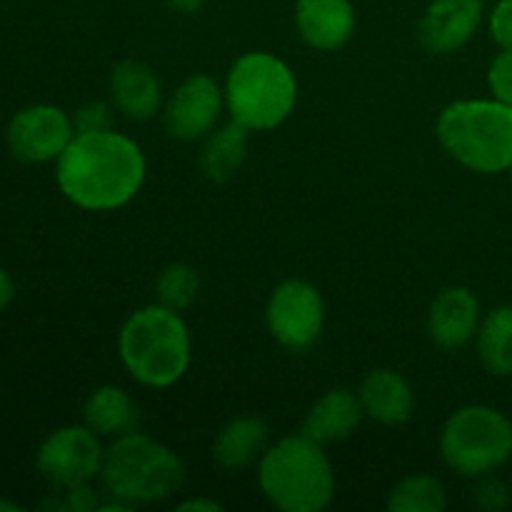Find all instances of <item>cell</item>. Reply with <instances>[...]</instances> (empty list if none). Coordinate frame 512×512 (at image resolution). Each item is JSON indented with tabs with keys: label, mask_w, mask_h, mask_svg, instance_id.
<instances>
[{
	"label": "cell",
	"mask_w": 512,
	"mask_h": 512,
	"mask_svg": "<svg viewBox=\"0 0 512 512\" xmlns=\"http://www.w3.org/2000/svg\"><path fill=\"white\" fill-rule=\"evenodd\" d=\"M118 355L135 383L163 390L190 368V333L178 310L153 303L128 315L118 333Z\"/></svg>",
	"instance_id": "obj_2"
},
{
	"label": "cell",
	"mask_w": 512,
	"mask_h": 512,
	"mask_svg": "<svg viewBox=\"0 0 512 512\" xmlns=\"http://www.w3.org/2000/svg\"><path fill=\"white\" fill-rule=\"evenodd\" d=\"M480 365L490 375L510 378L512 375V305H498L480 320L475 335Z\"/></svg>",
	"instance_id": "obj_21"
},
{
	"label": "cell",
	"mask_w": 512,
	"mask_h": 512,
	"mask_svg": "<svg viewBox=\"0 0 512 512\" xmlns=\"http://www.w3.org/2000/svg\"><path fill=\"white\" fill-rule=\"evenodd\" d=\"M365 418L380 425H403L415 413L413 385L393 368H378L363 378L358 388Z\"/></svg>",
	"instance_id": "obj_17"
},
{
	"label": "cell",
	"mask_w": 512,
	"mask_h": 512,
	"mask_svg": "<svg viewBox=\"0 0 512 512\" xmlns=\"http://www.w3.org/2000/svg\"><path fill=\"white\" fill-rule=\"evenodd\" d=\"M168 5L175 10V13L193 15L198 13V10H203L205 0H168Z\"/></svg>",
	"instance_id": "obj_31"
},
{
	"label": "cell",
	"mask_w": 512,
	"mask_h": 512,
	"mask_svg": "<svg viewBox=\"0 0 512 512\" xmlns=\"http://www.w3.org/2000/svg\"><path fill=\"white\" fill-rule=\"evenodd\" d=\"M265 325L275 343L293 353L313 348L325 325L323 295L308 280H283L265 303Z\"/></svg>",
	"instance_id": "obj_8"
},
{
	"label": "cell",
	"mask_w": 512,
	"mask_h": 512,
	"mask_svg": "<svg viewBox=\"0 0 512 512\" xmlns=\"http://www.w3.org/2000/svg\"><path fill=\"white\" fill-rule=\"evenodd\" d=\"M355 8L350 0H295V28L305 45L315 50H338L353 38Z\"/></svg>",
	"instance_id": "obj_15"
},
{
	"label": "cell",
	"mask_w": 512,
	"mask_h": 512,
	"mask_svg": "<svg viewBox=\"0 0 512 512\" xmlns=\"http://www.w3.org/2000/svg\"><path fill=\"white\" fill-rule=\"evenodd\" d=\"M385 505L390 512H443L448 508V493L435 475L410 473L393 485Z\"/></svg>",
	"instance_id": "obj_22"
},
{
	"label": "cell",
	"mask_w": 512,
	"mask_h": 512,
	"mask_svg": "<svg viewBox=\"0 0 512 512\" xmlns=\"http://www.w3.org/2000/svg\"><path fill=\"white\" fill-rule=\"evenodd\" d=\"M225 110L223 85L208 73H193L165 98L163 128L178 143H198L220 125Z\"/></svg>",
	"instance_id": "obj_10"
},
{
	"label": "cell",
	"mask_w": 512,
	"mask_h": 512,
	"mask_svg": "<svg viewBox=\"0 0 512 512\" xmlns=\"http://www.w3.org/2000/svg\"><path fill=\"white\" fill-rule=\"evenodd\" d=\"M443 463L460 478H483L512 458V420L493 405L458 408L440 433Z\"/></svg>",
	"instance_id": "obj_7"
},
{
	"label": "cell",
	"mask_w": 512,
	"mask_h": 512,
	"mask_svg": "<svg viewBox=\"0 0 512 512\" xmlns=\"http://www.w3.org/2000/svg\"><path fill=\"white\" fill-rule=\"evenodd\" d=\"M113 123L115 105L103 103V100H90L73 113L75 133H100V130L113 128Z\"/></svg>",
	"instance_id": "obj_24"
},
{
	"label": "cell",
	"mask_w": 512,
	"mask_h": 512,
	"mask_svg": "<svg viewBox=\"0 0 512 512\" xmlns=\"http://www.w3.org/2000/svg\"><path fill=\"white\" fill-rule=\"evenodd\" d=\"M110 103L130 120H150L163 110V85L148 63L125 58L113 65L108 78Z\"/></svg>",
	"instance_id": "obj_14"
},
{
	"label": "cell",
	"mask_w": 512,
	"mask_h": 512,
	"mask_svg": "<svg viewBox=\"0 0 512 512\" xmlns=\"http://www.w3.org/2000/svg\"><path fill=\"white\" fill-rule=\"evenodd\" d=\"M103 493L128 505H153L178 493L185 483L183 460L153 435L125 433L110 440L100 470Z\"/></svg>",
	"instance_id": "obj_6"
},
{
	"label": "cell",
	"mask_w": 512,
	"mask_h": 512,
	"mask_svg": "<svg viewBox=\"0 0 512 512\" xmlns=\"http://www.w3.org/2000/svg\"><path fill=\"white\" fill-rule=\"evenodd\" d=\"M0 510H3V512H20V505H15V503H10V500L0 498Z\"/></svg>",
	"instance_id": "obj_32"
},
{
	"label": "cell",
	"mask_w": 512,
	"mask_h": 512,
	"mask_svg": "<svg viewBox=\"0 0 512 512\" xmlns=\"http://www.w3.org/2000/svg\"><path fill=\"white\" fill-rule=\"evenodd\" d=\"M270 448V428L258 415H238L218 430L213 440V460L228 473L258 465Z\"/></svg>",
	"instance_id": "obj_18"
},
{
	"label": "cell",
	"mask_w": 512,
	"mask_h": 512,
	"mask_svg": "<svg viewBox=\"0 0 512 512\" xmlns=\"http://www.w3.org/2000/svg\"><path fill=\"white\" fill-rule=\"evenodd\" d=\"M200 293V275L193 265L188 263H170L160 270L155 280V298L160 305L170 310H188L198 300Z\"/></svg>",
	"instance_id": "obj_23"
},
{
	"label": "cell",
	"mask_w": 512,
	"mask_h": 512,
	"mask_svg": "<svg viewBox=\"0 0 512 512\" xmlns=\"http://www.w3.org/2000/svg\"><path fill=\"white\" fill-rule=\"evenodd\" d=\"M488 30L498 48L512 50V0H498L488 13Z\"/></svg>",
	"instance_id": "obj_27"
},
{
	"label": "cell",
	"mask_w": 512,
	"mask_h": 512,
	"mask_svg": "<svg viewBox=\"0 0 512 512\" xmlns=\"http://www.w3.org/2000/svg\"><path fill=\"white\" fill-rule=\"evenodd\" d=\"M365 418L358 393L350 388H333L310 405L300 433L320 445L348 440Z\"/></svg>",
	"instance_id": "obj_16"
},
{
	"label": "cell",
	"mask_w": 512,
	"mask_h": 512,
	"mask_svg": "<svg viewBox=\"0 0 512 512\" xmlns=\"http://www.w3.org/2000/svg\"><path fill=\"white\" fill-rule=\"evenodd\" d=\"M148 175L143 148L115 128L75 133L55 160V180L65 198L88 213H110L140 193Z\"/></svg>",
	"instance_id": "obj_1"
},
{
	"label": "cell",
	"mask_w": 512,
	"mask_h": 512,
	"mask_svg": "<svg viewBox=\"0 0 512 512\" xmlns=\"http://www.w3.org/2000/svg\"><path fill=\"white\" fill-rule=\"evenodd\" d=\"M223 93L230 120L250 133H265L283 125L298 105V78L278 55L250 50L233 60Z\"/></svg>",
	"instance_id": "obj_5"
},
{
	"label": "cell",
	"mask_w": 512,
	"mask_h": 512,
	"mask_svg": "<svg viewBox=\"0 0 512 512\" xmlns=\"http://www.w3.org/2000/svg\"><path fill=\"white\" fill-rule=\"evenodd\" d=\"M83 423L100 438L115 440L138 430L140 410L128 390H123L120 385H100L85 400Z\"/></svg>",
	"instance_id": "obj_19"
},
{
	"label": "cell",
	"mask_w": 512,
	"mask_h": 512,
	"mask_svg": "<svg viewBox=\"0 0 512 512\" xmlns=\"http://www.w3.org/2000/svg\"><path fill=\"white\" fill-rule=\"evenodd\" d=\"M5 138L10 153L23 163H50L75 138L73 115L50 103L28 105L13 115Z\"/></svg>",
	"instance_id": "obj_11"
},
{
	"label": "cell",
	"mask_w": 512,
	"mask_h": 512,
	"mask_svg": "<svg viewBox=\"0 0 512 512\" xmlns=\"http://www.w3.org/2000/svg\"><path fill=\"white\" fill-rule=\"evenodd\" d=\"M445 153L480 175L508 173L512 165V105L495 98L455 100L435 123Z\"/></svg>",
	"instance_id": "obj_4"
},
{
	"label": "cell",
	"mask_w": 512,
	"mask_h": 512,
	"mask_svg": "<svg viewBox=\"0 0 512 512\" xmlns=\"http://www.w3.org/2000/svg\"><path fill=\"white\" fill-rule=\"evenodd\" d=\"M483 20V0H430L418 23V38L430 53L450 55L475 38Z\"/></svg>",
	"instance_id": "obj_12"
},
{
	"label": "cell",
	"mask_w": 512,
	"mask_h": 512,
	"mask_svg": "<svg viewBox=\"0 0 512 512\" xmlns=\"http://www.w3.org/2000/svg\"><path fill=\"white\" fill-rule=\"evenodd\" d=\"M483 320L478 295L465 285H450L433 298L428 308V335L438 348L460 350L475 340Z\"/></svg>",
	"instance_id": "obj_13"
},
{
	"label": "cell",
	"mask_w": 512,
	"mask_h": 512,
	"mask_svg": "<svg viewBox=\"0 0 512 512\" xmlns=\"http://www.w3.org/2000/svg\"><path fill=\"white\" fill-rule=\"evenodd\" d=\"M248 150L250 130L235 120H228L203 138V148L198 155L200 173L213 183H225L235 173H240L248 160Z\"/></svg>",
	"instance_id": "obj_20"
},
{
	"label": "cell",
	"mask_w": 512,
	"mask_h": 512,
	"mask_svg": "<svg viewBox=\"0 0 512 512\" xmlns=\"http://www.w3.org/2000/svg\"><path fill=\"white\" fill-rule=\"evenodd\" d=\"M490 95L500 103L512 105V50H503L488 65Z\"/></svg>",
	"instance_id": "obj_26"
},
{
	"label": "cell",
	"mask_w": 512,
	"mask_h": 512,
	"mask_svg": "<svg viewBox=\"0 0 512 512\" xmlns=\"http://www.w3.org/2000/svg\"><path fill=\"white\" fill-rule=\"evenodd\" d=\"M13 295H15V283L3 268H0V310L8 308L13 303Z\"/></svg>",
	"instance_id": "obj_30"
},
{
	"label": "cell",
	"mask_w": 512,
	"mask_h": 512,
	"mask_svg": "<svg viewBox=\"0 0 512 512\" xmlns=\"http://www.w3.org/2000/svg\"><path fill=\"white\" fill-rule=\"evenodd\" d=\"M473 505L485 512H500L510 505V488L495 473L475 478L473 488Z\"/></svg>",
	"instance_id": "obj_25"
},
{
	"label": "cell",
	"mask_w": 512,
	"mask_h": 512,
	"mask_svg": "<svg viewBox=\"0 0 512 512\" xmlns=\"http://www.w3.org/2000/svg\"><path fill=\"white\" fill-rule=\"evenodd\" d=\"M178 510H203V512H218L223 510V505L218 500L210 498H188L183 503H178Z\"/></svg>",
	"instance_id": "obj_29"
},
{
	"label": "cell",
	"mask_w": 512,
	"mask_h": 512,
	"mask_svg": "<svg viewBox=\"0 0 512 512\" xmlns=\"http://www.w3.org/2000/svg\"><path fill=\"white\" fill-rule=\"evenodd\" d=\"M258 485L273 508L320 512L335 498V470L323 445L303 433L285 435L260 458Z\"/></svg>",
	"instance_id": "obj_3"
},
{
	"label": "cell",
	"mask_w": 512,
	"mask_h": 512,
	"mask_svg": "<svg viewBox=\"0 0 512 512\" xmlns=\"http://www.w3.org/2000/svg\"><path fill=\"white\" fill-rule=\"evenodd\" d=\"M63 500L68 512H98L100 505V495L95 493L93 483L75 485V488L63 490Z\"/></svg>",
	"instance_id": "obj_28"
},
{
	"label": "cell",
	"mask_w": 512,
	"mask_h": 512,
	"mask_svg": "<svg viewBox=\"0 0 512 512\" xmlns=\"http://www.w3.org/2000/svg\"><path fill=\"white\" fill-rule=\"evenodd\" d=\"M100 435L88 425H65L43 440L35 455V468L55 490L95 483L103 470L105 448Z\"/></svg>",
	"instance_id": "obj_9"
},
{
	"label": "cell",
	"mask_w": 512,
	"mask_h": 512,
	"mask_svg": "<svg viewBox=\"0 0 512 512\" xmlns=\"http://www.w3.org/2000/svg\"><path fill=\"white\" fill-rule=\"evenodd\" d=\"M508 173H510V183H512V165H510V170H508Z\"/></svg>",
	"instance_id": "obj_33"
}]
</instances>
